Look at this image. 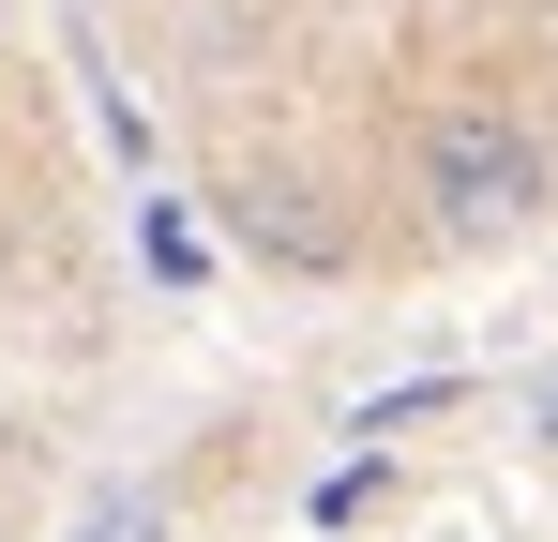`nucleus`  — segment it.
<instances>
[{"instance_id":"nucleus-1","label":"nucleus","mask_w":558,"mask_h":542,"mask_svg":"<svg viewBox=\"0 0 558 542\" xmlns=\"http://www.w3.org/2000/svg\"><path fill=\"white\" fill-rule=\"evenodd\" d=\"M423 211H438L453 242H513V226L544 211V136H529L513 106H438V121H423Z\"/></svg>"},{"instance_id":"nucleus-2","label":"nucleus","mask_w":558,"mask_h":542,"mask_svg":"<svg viewBox=\"0 0 558 542\" xmlns=\"http://www.w3.org/2000/svg\"><path fill=\"white\" fill-rule=\"evenodd\" d=\"M544 438H558V407H544Z\"/></svg>"}]
</instances>
